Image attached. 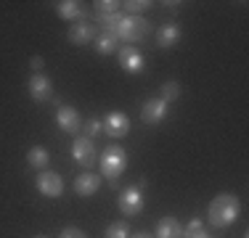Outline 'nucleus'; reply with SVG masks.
Returning <instances> with one entry per match:
<instances>
[{
    "label": "nucleus",
    "mask_w": 249,
    "mask_h": 238,
    "mask_svg": "<svg viewBox=\"0 0 249 238\" xmlns=\"http://www.w3.org/2000/svg\"><path fill=\"white\" fill-rule=\"evenodd\" d=\"M239 212H241L239 199H236L233 193H220V196L212 199L210 209H207V214H210L207 220H210L212 228L223 230V228H228V225H233L236 220H239Z\"/></svg>",
    "instance_id": "f257e3e1"
},
{
    "label": "nucleus",
    "mask_w": 249,
    "mask_h": 238,
    "mask_svg": "<svg viewBox=\"0 0 249 238\" xmlns=\"http://www.w3.org/2000/svg\"><path fill=\"white\" fill-rule=\"evenodd\" d=\"M117 40H124V45L141 43L149 34V21L143 16H122L120 27H117Z\"/></svg>",
    "instance_id": "f03ea898"
},
{
    "label": "nucleus",
    "mask_w": 249,
    "mask_h": 238,
    "mask_svg": "<svg viewBox=\"0 0 249 238\" xmlns=\"http://www.w3.org/2000/svg\"><path fill=\"white\" fill-rule=\"evenodd\" d=\"M98 162H101V172L111 180H117L127 167V151L122 146H106V151L101 153Z\"/></svg>",
    "instance_id": "7ed1b4c3"
},
{
    "label": "nucleus",
    "mask_w": 249,
    "mask_h": 238,
    "mask_svg": "<svg viewBox=\"0 0 249 238\" xmlns=\"http://www.w3.org/2000/svg\"><path fill=\"white\" fill-rule=\"evenodd\" d=\"M143 186L146 183L141 180L138 186H127L120 190V212L127 214V217H135V214L143 212Z\"/></svg>",
    "instance_id": "20e7f679"
},
{
    "label": "nucleus",
    "mask_w": 249,
    "mask_h": 238,
    "mask_svg": "<svg viewBox=\"0 0 249 238\" xmlns=\"http://www.w3.org/2000/svg\"><path fill=\"white\" fill-rule=\"evenodd\" d=\"M117 58H120V67L127 71V74H141L146 69V58L138 48L133 45H124V48H117Z\"/></svg>",
    "instance_id": "39448f33"
},
{
    "label": "nucleus",
    "mask_w": 249,
    "mask_h": 238,
    "mask_svg": "<svg viewBox=\"0 0 249 238\" xmlns=\"http://www.w3.org/2000/svg\"><path fill=\"white\" fill-rule=\"evenodd\" d=\"M167 114H170V103L162 98H149L141 106V119H143V124H159V122H164Z\"/></svg>",
    "instance_id": "423d86ee"
},
{
    "label": "nucleus",
    "mask_w": 249,
    "mask_h": 238,
    "mask_svg": "<svg viewBox=\"0 0 249 238\" xmlns=\"http://www.w3.org/2000/svg\"><path fill=\"white\" fill-rule=\"evenodd\" d=\"M35 186H37V190L43 196H48V199H58V196L64 193V180L56 175V172H51V170L40 172L37 180H35Z\"/></svg>",
    "instance_id": "0eeeda50"
},
{
    "label": "nucleus",
    "mask_w": 249,
    "mask_h": 238,
    "mask_svg": "<svg viewBox=\"0 0 249 238\" xmlns=\"http://www.w3.org/2000/svg\"><path fill=\"white\" fill-rule=\"evenodd\" d=\"M56 124L64 130L67 135H77L82 130V119L80 114H77V109L74 106H58V111H56Z\"/></svg>",
    "instance_id": "6e6552de"
},
{
    "label": "nucleus",
    "mask_w": 249,
    "mask_h": 238,
    "mask_svg": "<svg viewBox=\"0 0 249 238\" xmlns=\"http://www.w3.org/2000/svg\"><path fill=\"white\" fill-rule=\"evenodd\" d=\"M96 37H98V27L90 21H77L74 27H69V34H67V40L72 45H85Z\"/></svg>",
    "instance_id": "1a4fd4ad"
},
{
    "label": "nucleus",
    "mask_w": 249,
    "mask_h": 238,
    "mask_svg": "<svg viewBox=\"0 0 249 238\" xmlns=\"http://www.w3.org/2000/svg\"><path fill=\"white\" fill-rule=\"evenodd\" d=\"M104 133L109 138H124L130 133V119L122 114V111H111L109 117L104 119Z\"/></svg>",
    "instance_id": "9d476101"
},
{
    "label": "nucleus",
    "mask_w": 249,
    "mask_h": 238,
    "mask_svg": "<svg viewBox=\"0 0 249 238\" xmlns=\"http://www.w3.org/2000/svg\"><path fill=\"white\" fill-rule=\"evenodd\" d=\"M72 153H74V162L77 164H85V167H93L96 164V143L90 138H77L74 146H72Z\"/></svg>",
    "instance_id": "9b49d317"
},
{
    "label": "nucleus",
    "mask_w": 249,
    "mask_h": 238,
    "mask_svg": "<svg viewBox=\"0 0 249 238\" xmlns=\"http://www.w3.org/2000/svg\"><path fill=\"white\" fill-rule=\"evenodd\" d=\"M98 188H101V177L98 175H93V172H82V175H77V180H74V193L77 196L88 199V196H93Z\"/></svg>",
    "instance_id": "f8f14e48"
},
{
    "label": "nucleus",
    "mask_w": 249,
    "mask_h": 238,
    "mask_svg": "<svg viewBox=\"0 0 249 238\" xmlns=\"http://www.w3.org/2000/svg\"><path fill=\"white\" fill-rule=\"evenodd\" d=\"M51 80L45 74H32L29 77V95H32V101H48L51 98Z\"/></svg>",
    "instance_id": "ddd939ff"
},
{
    "label": "nucleus",
    "mask_w": 249,
    "mask_h": 238,
    "mask_svg": "<svg viewBox=\"0 0 249 238\" xmlns=\"http://www.w3.org/2000/svg\"><path fill=\"white\" fill-rule=\"evenodd\" d=\"M178 40H180V27H178V24H164V27H159V32H157V45L162 48V51L175 48Z\"/></svg>",
    "instance_id": "4468645a"
},
{
    "label": "nucleus",
    "mask_w": 249,
    "mask_h": 238,
    "mask_svg": "<svg viewBox=\"0 0 249 238\" xmlns=\"http://www.w3.org/2000/svg\"><path fill=\"white\" fill-rule=\"evenodd\" d=\"M56 14L61 16V19H82L85 16V8H82V3H77V0H61V3H56Z\"/></svg>",
    "instance_id": "2eb2a0df"
},
{
    "label": "nucleus",
    "mask_w": 249,
    "mask_h": 238,
    "mask_svg": "<svg viewBox=\"0 0 249 238\" xmlns=\"http://www.w3.org/2000/svg\"><path fill=\"white\" fill-rule=\"evenodd\" d=\"M157 238H183V228L175 217H162L157 225Z\"/></svg>",
    "instance_id": "dca6fc26"
},
{
    "label": "nucleus",
    "mask_w": 249,
    "mask_h": 238,
    "mask_svg": "<svg viewBox=\"0 0 249 238\" xmlns=\"http://www.w3.org/2000/svg\"><path fill=\"white\" fill-rule=\"evenodd\" d=\"M27 162H29V167H35V170L43 172L45 167H48V162H51L48 148H43V146H32V148H29V153H27Z\"/></svg>",
    "instance_id": "f3484780"
},
{
    "label": "nucleus",
    "mask_w": 249,
    "mask_h": 238,
    "mask_svg": "<svg viewBox=\"0 0 249 238\" xmlns=\"http://www.w3.org/2000/svg\"><path fill=\"white\" fill-rule=\"evenodd\" d=\"M96 51H98V56H109V53H114L117 51V34L114 32H98Z\"/></svg>",
    "instance_id": "a211bd4d"
},
{
    "label": "nucleus",
    "mask_w": 249,
    "mask_h": 238,
    "mask_svg": "<svg viewBox=\"0 0 249 238\" xmlns=\"http://www.w3.org/2000/svg\"><path fill=\"white\" fill-rule=\"evenodd\" d=\"M106 238H130V228L124 220H117V222H111L109 228H106Z\"/></svg>",
    "instance_id": "6ab92c4d"
},
{
    "label": "nucleus",
    "mask_w": 249,
    "mask_h": 238,
    "mask_svg": "<svg viewBox=\"0 0 249 238\" xmlns=\"http://www.w3.org/2000/svg\"><path fill=\"white\" fill-rule=\"evenodd\" d=\"M180 98V82H175V80H167L162 85V101H178Z\"/></svg>",
    "instance_id": "aec40b11"
},
{
    "label": "nucleus",
    "mask_w": 249,
    "mask_h": 238,
    "mask_svg": "<svg viewBox=\"0 0 249 238\" xmlns=\"http://www.w3.org/2000/svg\"><path fill=\"white\" fill-rule=\"evenodd\" d=\"M98 16V14H96ZM122 21V14L117 11V14H109V16H98V24L104 27V32H117V27H120Z\"/></svg>",
    "instance_id": "412c9836"
},
{
    "label": "nucleus",
    "mask_w": 249,
    "mask_h": 238,
    "mask_svg": "<svg viewBox=\"0 0 249 238\" xmlns=\"http://www.w3.org/2000/svg\"><path fill=\"white\" fill-rule=\"evenodd\" d=\"M93 5H96L98 16H109V14H117L122 3H117V0H98V3H93Z\"/></svg>",
    "instance_id": "4be33fe9"
},
{
    "label": "nucleus",
    "mask_w": 249,
    "mask_h": 238,
    "mask_svg": "<svg viewBox=\"0 0 249 238\" xmlns=\"http://www.w3.org/2000/svg\"><path fill=\"white\" fill-rule=\"evenodd\" d=\"M122 5L127 8V16H138L141 11H146L151 3L149 0H127V3H122Z\"/></svg>",
    "instance_id": "5701e85b"
},
{
    "label": "nucleus",
    "mask_w": 249,
    "mask_h": 238,
    "mask_svg": "<svg viewBox=\"0 0 249 238\" xmlns=\"http://www.w3.org/2000/svg\"><path fill=\"white\" fill-rule=\"evenodd\" d=\"M88 133H90V140H93L96 135L104 133V122H101V119H90V122H88Z\"/></svg>",
    "instance_id": "b1692460"
},
{
    "label": "nucleus",
    "mask_w": 249,
    "mask_h": 238,
    "mask_svg": "<svg viewBox=\"0 0 249 238\" xmlns=\"http://www.w3.org/2000/svg\"><path fill=\"white\" fill-rule=\"evenodd\" d=\"M58 238H88V236H85V230H80V228H64Z\"/></svg>",
    "instance_id": "393cba45"
},
{
    "label": "nucleus",
    "mask_w": 249,
    "mask_h": 238,
    "mask_svg": "<svg viewBox=\"0 0 249 238\" xmlns=\"http://www.w3.org/2000/svg\"><path fill=\"white\" fill-rule=\"evenodd\" d=\"M29 67L35 69V74H43V67H45L43 56H32V61H29Z\"/></svg>",
    "instance_id": "a878e982"
},
{
    "label": "nucleus",
    "mask_w": 249,
    "mask_h": 238,
    "mask_svg": "<svg viewBox=\"0 0 249 238\" xmlns=\"http://www.w3.org/2000/svg\"><path fill=\"white\" fill-rule=\"evenodd\" d=\"M183 238H210V233H207L204 228H199V230H194V233H183Z\"/></svg>",
    "instance_id": "bb28decb"
},
{
    "label": "nucleus",
    "mask_w": 249,
    "mask_h": 238,
    "mask_svg": "<svg viewBox=\"0 0 249 238\" xmlns=\"http://www.w3.org/2000/svg\"><path fill=\"white\" fill-rule=\"evenodd\" d=\"M133 238H154V236H149V233H135Z\"/></svg>",
    "instance_id": "cd10ccee"
},
{
    "label": "nucleus",
    "mask_w": 249,
    "mask_h": 238,
    "mask_svg": "<svg viewBox=\"0 0 249 238\" xmlns=\"http://www.w3.org/2000/svg\"><path fill=\"white\" fill-rule=\"evenodd\" d=\"M35 238H45V236H35Z\"/></svg>",
    "instance_id": "c85d7f7f"
}]
</instances>
